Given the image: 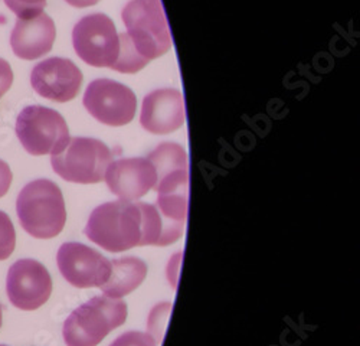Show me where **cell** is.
<instances>
[{
    "instance_id": "obj_9",
    "label": "cell",
    "mask_w": 360,
    "mask_h": 346,
    "mask_svg": "<svg viewBox=\"0 0 360 346\" xmlns=\"http://www.w3.org/2000/svg\"><path fill=\"white\" fill-rule=\"evenodd\" d=\"M6 292L11 303L20 310H37L52 293V278L46 267L32 258H22L8 271Z\"/></svg>"
},
{
    "instance_id": "obj_10",
    "label": "cell",
    "mask_w": 360,
    "mask_h": 346,
    "mask_svg": "<svg viewBox=\"0 0 360 346\" xmlns=\"http://www.w3.org/2000/svg\"><path fill=\"white\" fill-rule=\"evenodd\" d=\"M58 269L74 287H101L110 277L111 263L94 248L81 243H65L58 250Z\"/></svg>"
},
{
    "instance_id": "obj_7",
    "label": "cell",
    "mask_w": 360,
    "mask_h": 346,
    "mask_svg": "<svg viewBox=\"0 0 360 346\" xmlns=\"http://www.w3.org/2000/svg\"><path fill=\"white\" fill-rule=\"evenodd\" d=\"M72 44L81 60L97 68H111L120 52L115 26L104 13L82 18L74 26Z\"/></svg>"
},
{
    "instance_id": "obj_8",
    "label": "cell",
    "mask_w": 360,
    "mask_h": 346,
    "mask_svg": "<svg viewBox=\"0 0 360 346\" xmlns=\"http://www.w3.org/2000/svg\"><path fill=\"white\" fill-rule=\"evenodd\" d=\"M84 105L100 123L120 127L134 119L137 100L129 86L112 79L100 78L88 84Z\"/></svg>"
},
{
    "instance_id": "obj_11",
    "label": "cell",
    "mask_w": 360,
    "mask_h": 346,
    "mask_svg": "<svg viewBox=\"0 0 360 346\" xmlns=\"http://www.w3.org/2000/svg\"><path fill=\"white\" fill-rule=\"evenodd\" d=\"M31 84L41 97L56 103H67L78 96L82 72L67 58H48L32 70Z\"/></svg>"
},
{
    "instance_id": "obj_15",
    "label": "cell",
    "mask_w": 360,
    "mask_h": 346,
    "mask_svg": "<svg viewBox=\"0 0 360 346\" xmlns=\"http://www.w3.org/2000/svg\"><path fill=\"white\" fill-rule=\"evenodd\" d=\"M110 263V277L100 287L107 297L122 299L130 295L144 281L147 276V264L139 257L129 255L123 258H115Z\"/></svg>"
},
{
    "instance_id": "obj_21",
    "label": "cell",
    "mask_w": 360,
    "mask_h": 346,
    "mask_svg": "<svg viewBox=\"0 0 360 346\" xmlns=\"http://www.w3.org/2000/svg\"><path fill=\"white\" fill-rule=\"evenodd\" d=\"M13 84V71L9 63L0 58V97L5 96Z\"/></svg>"
},
{
    "instance_id": "obj_17",
    "label": "cell",
    "mask_w": 360,
    "mask_h": 346,
    "mask_svg": "<svg viewBox=\"0 0 360 346\" xmlns=\"http://www.w3.org/2000/svg\"><path fill=\"white\" fill-rule=\"evenodd\" d=\"M118 41H120V52L115 63L111 67L112 70L123 74H134L143 70L150 63L137 52V49L134 48L127 34L118 35Z\"/></svg>"
},
{
    "instance_id": "obj_13",
    "label": "cell",
    "mask_w": 360,
    "mask_h": 346,
    "mask_svg": "<svg viewBox=\"0 0 360 346\" xmlns=\"http://www.w3.org/2000/svg\"><path fill=\"white\" fill-rule=\"evenodd\" d=\"M140 123L153 134H169L185 124V100L174 89H162L146 96Z\"/></svg>"
},
{
    "instance_id": "obj_3",
    "label": "cell",
    "mask_w": 360,
    "mask_h": 346,
    "mask_svg": "<svg viewBox=\"0 0 360 346\" xmlns=\"http://www.w3.org/2000/svg\"><path fill=\"white\" fill-rule=\"evenodd\" d=\"M127 321V305L120 299L96 296L75 309L64 323L67 346H97Z\"/></svg>"
},
{
    "instance_id": "obj_1",
    "label": "cell",
    "mask_w": 360,
    "mask_h": 346,
    "mask_svg": "<svg viewBox=\"0 0 360 346\" xmlns=\"http://www.w3.org/2000/svg\"><path fill=\"white\" fill-rule=\"evenodd\" d=\"M85 236L110 252L144 245L141 202L115 200L97 207L88 218Z\"/></svg>"
},
{
    "instance_id": "obj_12",
    "label": "cell",
    "mask_w": 360,
    "mask_h": 346,
    "mask_svg": "<svg viewBox=\"0 0 360 346\" xmlns=\"http://www.w3.org/2000/svg\"><path fill=\"white\" fill-rule=\"evenodd\" d=\"M104 179L108 189L122 200H136L153 189L158 181L156 169L146 158L118 159L111 162Z\"/></svg>"
},
{
    "instance_id": "obj_6",
    "label": "cell",
    "mask_w": 360,
    "mask_h": 346,
    "mask_svg": "<svg viewBox=\"0 0 360 346\" xmlns=\"http://www.w3.org/2000/svg\"><path fill=\"white\" fill-rule=\"evenodd\" d=\"M56 175L72 184H98L111 163V152L105 144L91 137H72L63 152L52 155Z\"/></svg>"
},
{
    "instance_id": "obj_22",
    "label": "cell",
    "mask_w": 360,
    "mask_h": 346,
    "mask_svg": "<svg viewBox=\"0 0 360 346\" xmlns=\"http://www.w3.org/2000/svg\"><path fill=\"white\" fill-rule=\"evenodd\" d=\"M12 179H13V175L9 165L5 160L0 159V198H4L8 193L12 185Z\"/></svg>"
},
{
    "instance_id": "obj_24",
    "label": "cell",
    "mask_w": 360,
    "mask_h": 346,
    "mask_svg": "<svg viewBox=\"0 0 360 346\" xmlns=\"http://www.w3.org/2000/svg\"><path fill=\"white\" fill-rule=\"evenodd\" d=\"M2 322H4V307L0 305V328H2Z\"/></svg>"
},
{
    "instance_id": "obj_2",
    "label": "cell",
    "mask_w": 360,
    "mask_h": 346,
    "mask_svg": "<svg viewBox=\"0 0 360 346\" xmlns=\"http://www.w3.org/2000/svg\"><path fill=\"white\" fill-rule=\"evenodd\" d=\"M16 212L22 228L39 240L61 234L67 222L64 195L49 179L29 182L18 196Z\"/></svg>"
},
{
    "instance_id": "obj_25",
    "label": "cell",
    "mask_w": 360,
    "mask_h": 346,
    "mask_svg": "<svg viewBox=\"0 0 360 346\" xmlns=\"http://www.w3.org/2000/svg\"><path fill=\"white\" fill-rule=\"evenodd\" d=\"M0 346H8V345H0Z\"/></svg>"
},
{
    "instance_id": "obj_20",
    "label": "cell",
    "mask_w": 360,
    "mask_h": 346,
    "mask_svg": "<svg viewBox=\"0 0 360 346\" xmlns=\"http://www.w3.org/2000/svg\"><path fill=\"white\" fill-rule=\"evenodd\" d=\"M110 346H158V343L150 333L131 331L120 335Z\"/></svg>"
},
{
    "instance_id": "obj_19",
    "label": "cell",
    "mask_w": 360,
    "mask_h": 346,
    "mask_svg": "<svg viewBox=\"0 0 360 346\" xmlns=\"http://www.w3.org/2000/svg\"><path fill=\"white\" fill-rule=\"evenodd\" d=\"M4 2L19 19L38 16L46 6V0H4Z\"/></svg>"
},
{
    "instance_id": "obj_4",
    "label": "cell",
    "mask_w": 360,
    "mask_h": 346,
    "mask_svg": "<svg viewBox=\"0 0 360 346\" xmlns=\"http://www.w3.org/2000/svg\"><path fill=\"white\" fill-rule=\"evenodd\" d=\"M127 35L147 61L165 55L172 46L162 0H130L122 12Z\"/></svg>"
},
{
    "instance_id": "obj_5",
    "label": "cell",
    "mask_w": 360,
    "mask_h": 346,
    "mask_svg": "<svg viewBox=\"0 0 360 346\" xmlns=\"http://www.w3.org/2000/svg\"><path fill=\"white\" fill-rule=\"evenodd\" d=\"M16 136L23 149L32 156L58 155L71 139L63 115L42 105H27L19 113Z\"/></svg>"
},
{
    "instance_id": "obj_14",
    "label": "cell",
    "mask_w": 360,
    "mask_h": 346,
    "mask_svg": "<svg viewBox=\"0 0 360 346\" xmlns=\"http://www.w3.org/2000/svg\"><path fill=\"white\" fill-rule=\"evenodd\" d=\"M56 38L55 23L46 13L19 19L11 35L13 53L20 60L34 61L51 52Z\"/></svg>"
},
{
    "instance_id": "obj_23",
    "label": "cell",
    "mask_w": 360,
    "mask_h": 346,
    "mask_svg": "<svg viewBox=\"0 0 360 346\" xmlns=\"http://www.w3.org/2000/svg\"><path fill=\"white\" fill-rule=\"evenodd\" d=\"M65 2L74 8H88L97 5L100 0H65Z\"/></svg>"
},
{
    "instance_id": "obj_18",
    "label": "cell",
    "mask_w": 360,
    "mask_h": 346,
    "mask_svg": "<svg viewBox=\"0 0 360 346\" xmlns=\"http://www.w3.org/2000/svg\"><path fill=\"white\" fill-rule=\"evenodd\" d=\"M16 247V231L12 219L0 211V262L9 258Z\"/></svg>"
},
{
    "instance_id": "obj_16",
    "label": "cell",
    "mask_w": 360,
    "mask_h": 346,
    "mask_svg": "<svg viewBox=\"0 0 360 346\" xmlns=\"http://www.w3.org/2000/svg\"><path fill=\"white\" fill-rule=\"evenodd\" d=\"M156 169L158 179L172 175V173L188 170V155L177 143L166 141L158 146L147 158ZM158 182V181H156Z\"/></svg>"
}]
</instances>
